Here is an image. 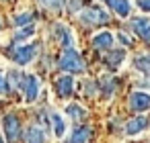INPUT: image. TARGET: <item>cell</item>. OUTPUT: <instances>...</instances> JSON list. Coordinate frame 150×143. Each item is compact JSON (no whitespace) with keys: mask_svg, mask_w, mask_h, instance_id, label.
I'll return each instance as SVG.
<instances>
[{"mask_svg":"<svg viewBox=\"0 0 150 143\" xmlns=\"http://www.w3.org/2000/svg\"><path fill=\"white\" fill-rule=\"evenodd\" d=\"M60 70L68 72V74H80V72H84V59L72 47H68L60 55Z\"/></svg>","mask_w":150,"mask_h":143,"instance_id":"obj_1","label":"cell"},{"mask_svg":"<svg viewBox=\"0 0 150 143\" xmlns=\"http://www.w3.org/2000/svg\"><path fill=\"white\" fill-rule=\"evenodd\" d=\"M19 88L23 90L27 102L37 100V96H39V80H37L33 74H23V78H21V86H19Z\"/></svg>","mask_w":150,"mask_h":143,"instance_id":"obj_2","label":"cell"},{"mask_svg":"<svg viewBox=\"0 0 150 143\" xmlns=\"http://www.w3.org/2000/svg\"><path fill=\"white\" fill-rule=\"evenodd\" d=\"M37 49H39V45H37V43H29V45L15 47L11 55H13V59H15L19 66H27V63L37 55Z\"/></svg>","mask_w":150,"mask_h":143,"instance_id":"obj_3","label":"cell"},{"mask_svg":"<svg viewBox=\"0 0 150 143\" xmlns=\"http://www.w3.org/2000/svg\"><path fill=\"white\" fill-rule=\"evenodd\" d=\"M4 135L8 143H17L23 135L21 131V121L17 119V114H6L4 116Z\"/></svg>","mask_w":150,"mask_h":143,"instance_id":"obj_4","label":"cell"},{"mask_svg":"<svg viewBox=\"0 0 150 143\" xmlns=\"http://www.w3.org/2000/svg\"><path fill=\"white\" fill-rule=\"evenodd\" d=\"M80 21L86 23V25H105V23L109 21V17H107L105 10L93 6V8H86V10L80 15Z\"/></svg>","mask_w":150,"mask_h":143,"instance_id":"obj_5","label":"cell"},{"mask_svg":"<svg viewBox=\"0 0 150 143\" xmlns=\"http://www.w3.org/2000/svg\"><path fill=\"white\" fill-rule=\"evenodd\" d=\"M129 108L136 112H144L150 108V94L146 92H132L129 94Z\"/></svg>","mask_w":150,"mask_h":143,"instance_id":"obj_6","label":"cell"},{"mask_svg":"<svg viewBox=\"0 0 150 143\" xmlns=\"http://www.w3.org/2000/svg\"><path fill=\"white\" fill-rule=\"evenodd\" d=\"M72 90H74V82L70 76H62L56 80V92L60 98H70L72 96Z\"/></svg>","mask_w":150,"mask_h":143,"instance_id":"obj_7","label":"cell"},{"mask_svg":"<svg viewBox=\"0 0 150 143\" xmlns=\"http://www.w3.org/2000/svg\"><path fill=\"white\" fill-rule=\"evenodd\" d=\"M148 125H150V121H148L146 116H134V119L125 125V135H138V133H142Z\"/></svg>","mask_w":150,"mask_h":143,"instance_id":"obj_8","label":"cell"},{"mask_svg":"<svg viewBox=\"0 0 150 143\" xmlns=\"http://www.w3.org/2000/svg\"><path fill=\"white\" fill-rule=\"evenodd\" d=\"M23 137H25V143H45V133L39 129V127H29L25 133H23Z\"/></svg>","mask_w":150,"mask_h":143,"instance_id":"obj_9","label":"cell"},{"mask_svg":"<svg viewBox=\"0 0 150 143\" xmlns=\"http://www.w3.org/2000/svg\"><path fill=\"white\" fill-rule=\"evenodd\" d=\"M88 139H91V129L88 127H76L70 133V137H68L66 143H86Z\"/></svg>","mask_w":150,"mask_h":143,"instance_id":"obj_10","label":"cell"},{"mask_svg":"<svg viewBox=\"0 0 150 143\" xmlns=\"http://www.w3.org/2000/svg\"><path fill=\"white\" fill-rule=\"evenodd\" d=\"M134 31L144 41H150V19H136L134 21Z\"/></svg>","mask_w":150,"mask_h":143,"instance_id":"obj_11","label":"cell"},{"mask_svg":"<svg viewBox=\"0 0 150 143\" xmlns=\"http://www.w3.org/2000/svg\"><path fill=\"white\" fill-rule=\"evenodd\" d=\"M93 45H95L97 49H109V47L113 45V33H109V31H103V33L95 35V39H93Z\"/></svg>","mask_w":150,"mask_h":143,"instance_id":"obj_12","label":"cell"},{"mask_svg":"<svg viewBox=\"0 0 150 143\" xmlns=\"http://www.w3.org/2000/svg\"><path fill=\"white\" fill-rule=\"evenodd\" d=\"M107 4L119 15V17H127L129 10H132V4H129V0H107Z\"/></svg>","mask_w":150,"mask_h":143,"instance_id":"obj_13","label":"cell"},{"mask_svg":"<svg viewBox=\"0 0 150 143\" xmlns=\"http://www.w3.org/2000/svg\"><path fill=\"white\" fill-rule=\"evenodd\" d=\"M56 33H58V41H60V43H62V45H64V47L68 49V47L72 45V37H70V31H68V29H66L64 25H58V27H56Z\"/></svg>","mask_w":150,"mask_h":143,"instance_id":"obj_14","label":"cell"},{"mask_svg":"<svg viewBox=\"0 0 150 143\" xmlns=\"http://www.w3.org/2000/svg\"><path fill=\"white\" fill-rule=\"evenodd\" d=\"M52 123H54V133H56V137H64V133H66V123H64V119H62L58 112H54V114H52Z\"/></svg>","mask_w":150,"mask_h":143,"instance_id":"obj_15","label":"cell"},{"mask_svg":"<svg viewBox=\"0 0 150 143\" xmlns=\"http://www.w3.org/2000/svg\"><path fill=\"white\" fill-rule=\"evenodd\" d=\"M66 114H68V116H72L74 121H80V119H84L86 110H84L80 104H70V106L66 108Z\"/></svg>","mask_w":150,"mask_h":143,"instance_id":"obj_16","label":"cell"},{"mask_svg":"<svg viewBox=\"0 0 150 143\" xmlns=\"http://www.w3.org/2000/svg\"><path fill=\"white\" fill-rule=\"evenodd\" d=\"M13 23H15V27H29L33 23V15L31 13H21L13 19Z\"/></svg>","mask_w":150,"mask_h":143,"instance_id":"obj_17","label":"cell"},{"mask_svg":"<svg viewBox=\"0 0 150 143\" xmlns=\"http://www.w3.org/2000/svg\"><path fill=\"white\" fill-rule=\"evenodd\" d=\"M123 55H125V53H123L121 49H117L115 53H109V55L105 57V63H107L109 68H117V66L121 63V59H123Z\"/></svg>","mask_w":150,"mask_h":143,"instance_id":"obj_18","label":"cell"},{"mask_svg":"<svg viewBox=\"0 0 150 143\" xmlns=\"http://www.w3.org/2000/svg\"><path fill=\"white\" fill-rule=\"evenodd\" d=\"M134 66H136L140 72H144V74L150 76V55H140V57H136Z\"/></svg>","mask_w":150,"mask_h":143,"instance_id":"obj_19","label":"cell"},{"mask_svg":"<svg viewBox=\"0 0 150 143\" xmlns=\"http://www.w3.org/2000/svg\"><path fill=\"white\" fill-rule=\"evenodd\" d=\"M33 31H35V29H33V25H29V27H23V29H19V31L13 35V39H15V41H23V39L31 37V35H33Z\"/></svg>","mask_w":150,"mask_h":143,"instance_id":"obj_20","label":"cell"},{"mask_svg":"<svg viewBox=\"0 0 150 143\" xmlns=\"http://www.w3.org/2000/svg\"><path fill=\"white\" fill-rule=\"evenodd\" d=\"M138 6H140L144 13H150V0H138Z\"/></svg>","mask_w":150,"mask_h":143,"instance_id":"obj_21","label":"cell"},{"mask_svg":"<svg viewBox=\"0 0 150 143\" xmlns=\"http://www.w3.org/2000/svg\"><path fill=\"white\" fill-rule=\"evenodd\" d=\"M4 92H6V82L2 78V72H0V94H4Z\"/></svg>","mask_w":150,"mask_h":143,"instance_id":"obj_22","label":"cell"},{"mask_svg":"<svg viewBox=\"0 0 150 143\" xmlns=\"http://www.w3.org/2000/svg\"><path fill=\"white\" fill-rule=\"evenodd\" d=\"M0 143H4V141H2V135H0Z\"/></svg>","mask_w":150,"mask_h":143,"instance_id":"obj_23","label":"cell"}]
</instances>
